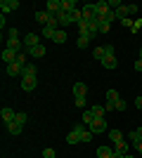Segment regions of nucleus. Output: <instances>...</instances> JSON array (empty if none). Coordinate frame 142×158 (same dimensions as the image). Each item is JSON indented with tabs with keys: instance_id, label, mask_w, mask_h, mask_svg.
Wrapping results in <instances>:
<instances>
[{
	"instance_id": "obj_23",
	"label": "nucleus",
	"mask_w": 142,
	"mask_h": 158,
	"mask_svg": "<svg viewBox=\"0 0 142 158\" xmlns=\"http://www.w3.org/2000/svg\"><path fill=\"white\" fill-rule=\"evenodd\" d=\"M90 35H83V33H78V47H81V50H85V47L90 45Z\"/></svg>"
},
{
	"instance_id": "obj_36",
	"label": "nucleus",
	"mask_w": 142,
	"mask_h": 158,
	"mask_svg": "<svg viewBox=\"0 0 142 158\" xmlns=\"http://www.w3.org/2000/svg\"><path fill=\"white\" fill-rule=\"evenodd\" d=\"M7 38H19V31H17V28H10V31H7Z\"/></svg>"
},
{
	"instance_id": "obj_6",
	"label": "nucleus",
	"mask_w": 142,
	"mask_h": 158,
	"mask_svg": "<svg viewBox=\"0 0 142 158\" xmlns=\"http://www.w3.org/2000/svg\"><path fill=\"white\" fill-rule=\"evenodd\" d=\"M54 17H57V21H59V26H69V24H76L74 17H71V12H64V10H62V12H57Z\"/></svg>"
},
{
	"instance_id": "obj_19",
	"label": "nucleus",
	"mask_w": 142,
	"mask_h": 158,
	"mask_svg": "<svg viewBox=\"0 0 142 158\" xmlns=\"http://www.w3.org/2000/svg\"><path fill=\"white\" fill-rule=\"evenodd\" d=\"M90 111H93V116H95V118H104L107 109H104L102 104H95V106H90Z\"/></svg>"
},
{
	"instance_id": "obj_9",
	"label": "nucleus",
	"mask_w": 142,
	"mask_h": 158,
	"mask_svg": "<svg viewBox=\"0 0 142 158\" xmlns=\"http://www.w3.org/2000/svg\"><path fill=\"white\" fill-rule=\"evenodd\" d=\"M17 7H19V2H17V0H2V2H0V10H2V14L14 12Z\"/></svg>"
},
{
	"instance_id": "obj_29",
	"label": "nucleus",
	"mask_w": 142,
	"mask_h": 158,
	"mask_svg": "<svg viewBox=\"0 0 142 158\" xmlns=\"http://www.w3.org/2000/svg\"><path fill=\"white\" fill-rule=\"evenodd\" d=\"M74 104L78 106V109H83V111H85V106H88V97H76Z\"/></svg>"
},
{
	"instance_id": "obj_17",
	"label": "nucleus",
	"mask_w": 142,
	"mask_h": 158,
	"mask_svg": "<svg viewBox=\"0 0 142 158\" xmlns=\"http://www.w3.org/2000/svg\"><path fill=\"white\" fill-rule=\"evenodd\" d=\"M100 64L104 66V69H114V66H116V54H107V57H104Z\"/></svg>"
},
{
	"instance_id": "obj_41",
	"label": "nucleus",
	"mask_w": 142,
	"mask_h": 158,
	"mask_svg": "<svg viewBox=\"0 0 142 158\" xmlns=\"http://www.w3.org/2000/svg\"><path fill=\"white\" fill-rule=\"evenodd\" d=\"M111 158H126V153H118V151H114V156Z\"/></svg>"
},
{
	"instance_id": "obj_4",
	"label": "nucleus",
	"mask_w": 142,
	"mask_h": 158,
	"mask_svg": "<svg viewBox=\"0 0 142 158\" xmlns=\"http://www.w3.org/2000/svg\"><path fill=\"white\" fill-rule=\"evenodd\" d=\"M36 45H41V38H38V35H36V33H26V35H24V50H31V47H36Z\"/></svg>"
},
{
	"instance_id": "obj_15",
	"label": "nucleus",
	"mask_w": 142,
	"mask_h": 158,
	"mask_svg": "<svg viewBox=\"0 0 142 158\" xmlns=\"http://www.w3.org/2000/svg\"><path fill=\"white\" fill-rule=\"evenodd\" d=\"M45 45H36V47H31V50H28V54H31V57H36V59H41V57H45Z\"/></svg>"
},
{
	"instance_id": "obj_5",
	"label": "nucleus",
	"mask_w": 142,
	"mask_h": 158,
	"mask_svg": "<svg viewBox=\"0 0 142 158\" xmlns=\"http://www.w3.org/2000/svg\"><path fill=\"white\" fill-rule=\"evenodd\" d=\"M118 99H121V97H118V92H116V90H107V104H104V109H107V111H111Z\"/></svg>"
},
{
	"instance_id": "obj_40",
	"label": "nucleus",
	"mask_w": 142,
	"mask_h": 158,
	"mask_svg": "<svg viewBox=\"0 0 142 158\" xmlns=\"http://www.w3.org/2000/svg\"><path fill=\"white\" fill-rule=\"evenodd\" d=\"M135 106H137V109H142V97H137V99H135Z\"/></svg>"
},
{
	"instance_id": "obj_11",
	"label": "nucleus",
	"mask_w": 142,
	"mask_h": 158,
	"mask_svg": "<svg viewBox=\"0 0 142 158\" xmlns=\"http://www.w3.org/2000/svg\"><path fill=\"white\" fill-rule=\"evenodd\" d=\"M0 118L5 120V125H7V123H12V120L17 118V113H14L12 109H10V106H5V109H2V111H0Z\"/></svg>"
},
{
	"instance_id": "obj_26",
	"label": "nucleus",
	"mask_w": 142,
	"mask_h": 158,
	"mask_svg": "<svg viewBox=\"0 0 142 158\" xmlns=\"http://www.w3.org/2000/svg\"><path fill=\"white\" fill-rule=\"evenodd\" d=\"M59 31V28H52V26H43V38H50L52 40L54 38V33Z\"/></svg>"
},
{
	"instance_id": "obj_7",
	"label": "nucleus",
	"mask_w": 142,
	"mask_h": 158,
	"mask_svg": "<svg viewBox=\"0 0 142 158\" xmlns=\"http://www.w3.org/2000/svg\"><path fill=\"white\" fill-rule=\"evenodd\" d=\"M7 76H24V64H19V61H14V64L7 66Z\"/></svg>"
},
{
	"instance_id": "obj_14",
	"label": "nucleus",
	"mask_w": 142,
	"mask_h": 158,
	"mask_svg": "<svg viewBox=\"0 0 142 158\" xmlns=\"http://www.w3.org/2000/svg\"><path fill=\"white\" fill-rule=\"evenodd\" d=\"M7 132H10V135H21V130H24V125H21V123H17V120H12V123H7Z\"/></svg>"
},
{
	"instance_id": "obj_32",
	"label": "nucleus",
	"mask_w": 142,
	"mask_h": 158,
	"mask_svg": "<svg viewBox=\"0 0 142 158\" xmlns=\"http://www.w3.org/2000/svg\"><path fill=\"white\" fill-rule=\"evenodd\" d=\"M126 10H128V17L137 14V5H135V2H133V5H126Z\"/></svg>"
},
{
	"instance_id": "obj_20",
	"label": "nucleus",
	"mask_w": 142,
	"mask_h": 158,
	"mask_svg": "<svg viewBox=\"0 0 142 158\" xmlns=\"http://www.w3.org/2000/svg\"><path fill=\"white\" fill-rule=\"evenodd\" d=\"M93 57H95L97 61H102V59H104V57H107V50H104V45H97V47H95Z\"/></svg>"
},
{
	"instance_id": "obj_2",
	"label": "nucleus",
	"mask_w": 142,
	"mask_h": 158,
	"mask_svg": "<svg viewBox=\"0 0 142 158\" xmlns=\"http://www.w3.org/2000/svg\"><path fill=\"white\" fill-rule=\"evenodd\" d=\"M36 85H38L36 76H21V90H24V92H33Z\"/></svg>"
},
{
	"instance_id": "obj_43",
	"label": "nucleus",
	"mask_w": 142,
	"mask_h": 158,
	"mask_svg": "<svg viewBox=\"0 0 142 158\" xmlns=\"http://www.w3.org/2000/svg\"><path fill=\"white\" fill-rule=\"evenodd\" d=\"M140 59H142V47H140Z\"/></svg>"
},
{
	"instance_id": "obj_21",
	"label": "nucleus",
	"mask_w": 142,
	"mask_h": 158,
	"mask_svg": "<svg viewBox=\"0 0 142 158\" xmlns=\"http://www.w3.org/2000/svg\"><path fill=\"white\" fill-rule=\"evenodd\" d=\"M93 120H95L93 111H90V109H85V111H83V116H81V123H83V125H90Z\"/></svg>"
},
{
	"instance_id": "obj_30",
	"label": "nucleus",
	"mask_w": 142,
	"mask_h": 158,
	"mask_svg": "<svg viewBox=\"0 0 142 158\" xmlns=\"http://www.w3.org/2000/svg\"><path fill=\"white\" fill-rule=\"evenodd\" d=\"M24 76H36V64H26L24 66Z\"/></svg>"
},
{
	"instance_id": "obj_18",
	"label": "nucleus",
	"mask_w": 142,
	"mask_h": 158,
	"mask_svg": "<svg viewBox=\"0 0 142 158\" xmlns=\"http://www.w3.org/2000/svg\"><path fill=\"white\" fill-rule=\"evenodd\" d=\"M62 10L64 12H74V10H78V2L76 0H62Z\"/></svg>"
},
{
	"instance_id": "obj_39",
	"label": "nucleus",
	"mask_w": 142,
	"mask_h": 158,
	"mask_svg": "<svg viewBox=\"0 0 142 158\" xmlns=\"http://www.w3.org/2000/svg\"><path fill=\"white\" fill-rule=\"evenodd\" d=\"M135 71H137V73H142V59H137V61H135Z\"/></svg>"
},
{
	"instance_id": "obj_34",
	"label": "nucleus",
	"mask_w": 142,
	"mask_h": 158,
	"mask_svg": "<svg viewBox=\"0 0 142 158\" xmlns=\"http://www.w3.org/2000/svg\"><path fill=\"white\" fill-rule=\"evenodd\" d=\"M114 109H116V111H126V102H123V99H118Z\"/></svg>"
},
{
	"instance_id": "obj_27",
	"label": "nucleus",
	"mask_w": 142,
	"mask_h": 158,
	"mask_svg": "<svg viewBox=\"0 0 142 158\" xmlns=\"http://www.w3.org/2000/svg\"><path fill=\"white\" fill-rule=\"evenodd\" d=\"M109 139L116 144V142H121V139H123V132L121 130H109Z\"/></svg>"
},
{
	"instance_id": "obj_3",
	"label": "nucleus",
	"mask_w": 142,
	"mask_h": 158,
	"mask_svg": "<svg viewBox=\"0 0 142 158\" xmlns=\"http://www.w3.org/2000/svg\"><path fill=\"white\" fill-rule=\"evenodd\" d=\"M54 19V14H50L47 10H41V12H36V21L41 24V26H50Z\"/></svg>"
},
{
	"instance_id": "obj_37",
	"label": "nucleus",
	"mask_w": 142,
	"mask_h": 158,
	"mask_svg": "<svg viewBox=\"0 0 142 158\" xmlns=\"http://www.w3.org/2000/svg\"><path fill=\"white\" fill-rule=\"evenodd\" d=\"M17 61H19V64H24V66H26V52H19V54H17Z\"/></svg>"
},
{
	"instance_id": "obj_16",
	"label": "nucleus",
	"mask_w": 142,
	"mask_h": 158,
	"mask_svg": "<svg viewBox=\"0 0 142 158\" xmlns=\"http://www.w3.org/2000/svg\"><path fill=\"white\" fill-rule=\"evenodd\" d=\"M114 156V149L111 146H100L97 149V158H111Z\"/></svg>"
},
{
	"instance_id": "obj_24",
	"label": "nucleus",
	"mask_w": 142,
	"mask_h": 158,
	"mask_svg": "<svg viewBox=\"0 0 142 158\" xmlns=\"http://www.w3.org/2000/svg\"><path fill=\"white\" fill-rule=\"evenodd\" d=\"M67 142H69V144H78V142H81V135H78L76 130H71L67 135Z\"/></svg>"
},
{
	"instance_id": "obj_33",
	"label": "nucleus",
	"mask_w": 142,
	"mask_h": 158,
	"mask_svg": "<svg viewBox=\"0 0 142 158\" xmlns=\"http://www.w3.org/2000/svg\"><path fill=\"white\" fill-rule=\"evenodd\" d=\"M133 149H135L137 153L142 156V139H137V142H133Z\"/></svg>"
},
{
	"instance_id": "obj_1",
	"label": "nucleus",
	"mask_w": 142,
	"mask_h": 158,
	"mask_svg": "<svg viewBox=\"0 0 142 158\" xmlns=\"http://www.w3.org/2000/svg\"><path fill=\"white\" fill-rule=\"evenodd\" d=\"M88 127H90V132H93V135H100V132H109L107 120H104V118H95Z\"/></svg>"
},
{
	"instance_id": "obj_22",
	"label": "nucleus",
	"mask_w": 142,
	"mask_h": 158,
	"mask_svg": "<svg viewBox=\"0 0 142 158\" xmlns=\"http://www.w3.org/2000/svg\"><path fill=\"white\" fill-rule=\"evenodd\" d=\"M114 151H118V153H128V142H126V139L116 142V144H114Z\"/></svg>"
},
{
	"instance_id": "obj_31",
	"label": "nucleus",
	"mask_w": 142,
	"mask_h": 158,
	"mask_svg": "<svg viewBox=\"0 0 142 158\" xmlns=\"http://www.w3.org/2000/svg\"><path fill=\"white\" fill-rule=\"evenodd\" d=\"M140 28H142V19H140V17H137V19L133 21V28H130V33H137V31H140Z\"/></svg>"
},
{
	"instance_id": "obj_35",
	"label": "nucleus",
	"mask_w": 142,
	"mask_h": 158,
	"mask_svg": "<svg viewBox=\"0 0 142 158\" xmlns=\"http://www.w3.org/2000/svg\"><path fill=\"white\" fill-rule=\"evenodd\" d=\"M14 120H17V123H21V125H24V123H26V113H24V111H21V113H17V118H14Z\"/></svg>"
},
{
	"instance_id": "obj_8",
	"label": "nucleus",
	"mask_w": 142,
	"mask_h": 158,
	"mask_svg": "<svg viewBox=\"0 0 142 158\" xmlns=\"http://www.w3.org/2000/svg\"><path fill=\"white\" fill-rule=\"evenodd\" d=\"M7 50H12V52H17L19 54V50L24 47V40H19V38H7Z\"/></svg>"
},
{
	"instance_id": "obj_13",
	"label": "nucleus",
	"mask_w": 142,
	"mask_h": 158,
	"mask_svg": "<svg viewBox=\"0 0 142 158\" xmlns=\"http://www.w3.org/2000/svg\"><path fill=\"white\" fill-rule=\"evenodd\" d=\"M2 61H5L7 66L14 64V61H17V52H12V50H7V47H5V50H2Z\"/></svg>"
},
{
	"instance_id": "obj_38",
	"label": "nucleus",
	"mask_w": 142,
	"mask_h": 158,
	"mask_svg": "<svg viewBox=\"0 0 142 158\" xmlns=\"http://www.w3.org/2000/svg\"><path fill=\"white\" fill-rule=\"evenodd\" d=\"M43 158H54V149H45V151H43Z\"/></svg>"
},
{
	"instance_id": "obj_28",
	"label": "nucleus",
	"mask_w": 142,
	"mask_h": 158,
	"mask_svg": "<svg viewBox=\"0 0 142 158\" xmlns=\"http://www.w3.org/2000/svg\"><path fill=\"white\" fill-rule=\"evenodd\" d=\"M128 139H130V144H133V142H137V139H142V127H137V130H133L128 135Z\"/></svg>"
},
{
	"instance_id": "obj_10",
	"label": "nucleus",
	"mask_w": 142,
	"mask_h": 158,
	"mask_svg": "<svg viewBox=\"0 0 142 158\" xmlns=\"http://www.w3.org/2000/svg\"><path fill=\"white\" fill-rule=\"evenodd\" d=\"M45 10H47L50 14L62 12V0H47V2H45Z\"/></svg>"
},
{
	"instance_id": "obj_25",
	"label": "nucleus",
	"mask_w": 142,
	"mask_h": 158,
	"mask_svg": "<svg viewBox=\"0 0 142 158\" xmlns=\"http://www.w3.org/2000/svg\"><path fill=\"white\" fill-rule=\"evenodd\" d=\"M54 43H59V45H62V43H67V31H64V28H59V31H57V33H54Z\"/></svg>"
},
{
	"instance_id": "obj_12",
	"label": "nucleus",
	"mask_w": 142,
	"mask_h": 158,
	"mask_svg": "<svg viewBox=\"0 0 142 158\" xmlns=\"http://www.w3.org/2000/svg\"><path fill=\"white\" fill-rule=\"evenodd\" d=\"M76 97H88V85L85 83H76L74 85V99Z\"/></svg>"
},
{
	"instance_id": "obj_42",
	"label": "nucleus",
	"mask_w": 142,
	"mask_h": 158,
	"mask_svg": "<svg viewBox=\"0 0 142 158\" xmlns=\"http://www.w3.org/2000/svg\"><path fill=\"white\" fill-rule=\"evenodd\" d=\"M126 158H137V156H133V153H126Z\"/></svg>"
}]
</instances>
